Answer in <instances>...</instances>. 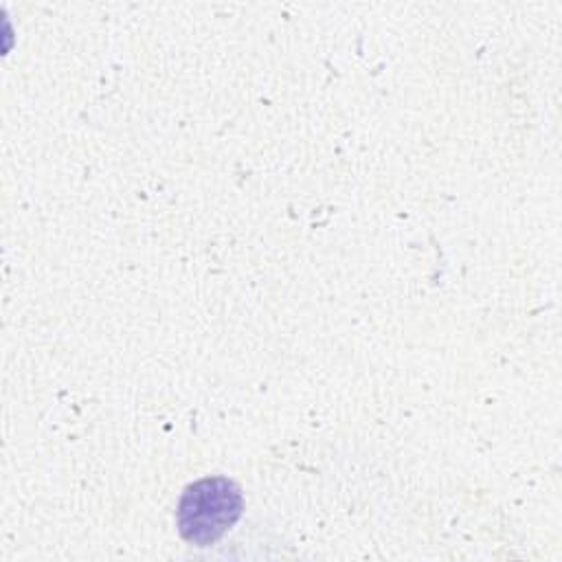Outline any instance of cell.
<instances>
[{
	"label": "cell",
	"mask_w": 562,
	"mask_h": 562,
	"mask_svg": "<svg viewBox=\"0 0 562 562\" xmlns=\"http://www.w3.org/2000/svg\"><path fill=\"white\" fill-rule=\"evenodd\" d=\"M244 496L235 481L226 476H204L184 487L176 522L184 542L211 547L241 516Z\"/></svg>",
	"instance_id": "cell-1"
}]
</instances>
